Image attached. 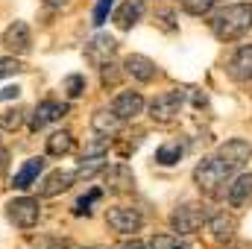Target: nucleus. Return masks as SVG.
Segmentation results:
<instances>
[{"mask_svg":"<svg viewBox=\"0 0 252 249\" xmlns=\"http://www.w3.org/2000/svg\"><path fill=\"white\" fill-rule=\"evenodd\" d=\"M208 24H211L214 38H220V41L244 38L252 30V3H232V6H223Z\"/></svg>","mask_w":252,"mask_h":249,"instance_id":"obj_1","label":"nucleus"},{"mask_svg":"<svg viewBox=\"0 0 252 249\" xmlns=\"http://www.w3.org/2000/svg\"><path fill=\"white\" fill-rule=\"evenodd\" d=\"M235 173H238V167L229 164L220 153H214V156L202 158V161L193 167V182H196L199 190H205V193H217L220 185H223L226 179H232Z\"/></svg>","mask_w":252,"mask_h":249,"instance_id":"obj_2","label":"nucleus"},{"mask_svg":"<svg viewBox=\"0 0 252 249\" xmlns=\"http://www.w3.org/2000/svg\"><path fill=\"white\" fill-rule=\"evenodd\" d=\"M185 100H188V88L164 91V94H158V97L150 103V118H153L156 124H170V121H176V115L182 112Z\"/></svg>","mask_w":252,"mask_h":249,"instance_id":"obj_3","label":"nucleus"},{"mask_svg":"<svg viewBox=\"0 0 252 249\" xmlns=\"http://www.w3.org/2000/svg\"><path fill=\"white\" fill-rule=\"evenodd\" d=\"M6 217H9L18 229L30 232V229H35L38 220H41V202H38L35 196H18V199L6 202Z\"/></svg>","mask_w":252,"mask_h":249,"instance_id":"obj_4","label":"nucleus"},{"mask_svg":"<svg viewBox=\"0 0 252 249\" xmlns=\"http://www.w3.org/2000/svg\"><path fill=\"white\" fill-rule=\"evenodd\" d=\"M208 217H211V211H208L205 205L188 202V205H182V208H176V211L170 214V226H173V232H179V235H193V232H199V229L208 223Z\"/></svg>","mask_w":252,"mask_h":249,"instance_id":"obj_5","label":"nucleus"},{"mask_svg":"<svg viewBox=\"0 0 252 249\" xmlns=\"http://www.w3.org/2000/svg\"><path fill=\"white\" fill-rule=\"evenodd\" d=\"M106 223H109L118 235H135V232H141L144 217H141V211L132 208V205H115V208H109Z\"/></svg>","mask_w":252,"mask_h":249,"instance_id":"obj_6","label":"nucleus"},{"mask_svg":"<svg viewBox=\"0 0 252 249\" xmlns=\"http://www.w3.org/2000/svg\"><path fill=\"white\" fill-rule=\"evenodd\" d=\"M64 115H67V103H62V100H44V103H38V106H35L32 121H30V129H32V132H38V129H44L47 124L62 121Z\"/></svg>","mask_w":252,"mask_h":249,"instance_id":"obj_7","label":"nucleus"},{"mask_svg":"<svg viewBox=\"0 0 252 249\" xmlns=\"http://www.w3.org/2000/svg\"><path fill=\"white\" fill-rule=\"evenodd\" d=\"M3 44L12 50V53H30L32 47V32L24 21H12L6 30H3Z\"/></svg>","mask_w":252,"mask_h":249,"instance_id":"obj_8","label":"nucleus"},{"mask_svg":"<svg viewBox=\"0 0 252 249\" xmlns=\"http://www.w3.org/2000/svg\"><path fill=\"white\" fill-rule=\"evenodd\" d=\"M115 53H118V41H115L112 35H94V38L85 44V56H88V62H94V64L112 62Z\"/></svg>","mask_w":252,"mask_h":249,"instance_id":"obj_9","label":"nucleus"},{"mask_svg":"<svg viewBox=\"0 0 252 249\" xmlns=\"http://www.w3.org/2000/svg\"><path fill=\"white\" fill-rule=\"evenodd\" d=\"M112 112L121 118V121H135L141 112H144V97L138 91H121L112 103Z\"/></svg>","mask_w":252,"mask_h":249,"instance_id":"obj_10","label":"nucleus"},{"mask_svg":"<svg viewBox=\"0 0 252 249\" xmlns=\"http://www.w3.org/2000/svg\"><path fill=\"white\" fill-rule=\"evenodd\" d=\"M229 76L235 82H252V44H244L235 50V56L229 59Z\"/></svg>","mask_w":252,"mask_h":249,"instance_id":"obj_11","label":"nucleus"},{"mask_svg":"<svg viewBox=\"0 0 252 249\" xmlns=\"http://www.w3.org/2000/svg\"><path fill=\"white\" fill-rule=\"evenodd\" d=\"M124 70L132 76V79H138V82H153V79L158 76V67H156V62H153V59H147V56H141V53L126 56Z\"/></svg>","mask_w":252,"mask_h":249,"instance_id":"obj_12","label":"nucleus"},{"mask_svg":"<svg viewBox=\"0 0 252 249\" xmlns=\"http://www.w3.org/2000/svg\"><path fill=\"white\" fill-rule=\"evenodd\" d=\"M106 187L112 190V193H129L132 187H135V173L129 170V164H115V167H109L106 170Z\"/></svg>","mask_w":252,"mask_h":249,"instance_id":"obj_13","label":"nucleus"},{"mask_svg":"<svg viewBox=\"0 0 252 249\" xmlns=\"http://www.w3.org/2000/svg\"><path fill=\"white\" fill-rule=\"evenodd\" d=\"M250 199H252V173H241V176H235V182L226 190V202L232 208H244Z\"/></svg>","mask_w":252,"mask_h":249,"instance_id":"obj_14","label":"nucleus"},{"mask_svg":"<svg viewBox=\"0 0 252 249\" xmlns=\"http://www.w3.org/2000/svg\"><path fill=\"white\" fill-rule=\"evenodd\" d=\"M208 232L217 244H229L235 238V220L226 214V211H211L208 217Z\"/></svg>","mask_w":252,"mask_h":249,"instance_id":"obj_15","label":"nucleus"},{"mask_svg":"<svg viewBox=\"0 0 252 249\" xmlns=\"http://www.w3.org/2000/svg\"><path fill=\"white\" fill-rule=\"evenodd\" d=\"M73 182H76V173H70V170H53V173L38 185V193H41V196H56V193L67 190Z\"/></svg>","mask_w":252,"mask_h":249,"instance_id":"obj_16","label":"nucleus"},{"mask_svg":"<svg viewBox=\"0 0 252 249\" xmlns=\"http://www.w3.org/2000/svg\"><path fill=\"white\" fill-rule=\"evenodd\" d=\"M44 173V158H30V161H24V167L15 173V179H12V187H18V190H27V187L35 185V179Z\"/></svg>","mask_w":252,"mask_h":249,"instance_id":"obj_17","label":"nucleus"},{"mask_svg":"<svg viewBox=\"0 0 252 249\" xmlns=\"http://www.w3.org/2000/svg\"><path fill=\"white\" fill-rule=\"evenodd\" d=\"M141 18H144V0H126L124 6L115 12V24L121 30H132Z\"/></svg>","mask_w":252,"mask_h":249,"instance_id":"obj_18","label":"nucleus"},{"mask_svg":"<svg viewBox=\"0 0 252 249\" xmlns=\"http://www.w3.org/2000/svg\"><path fill=\"white\" fill-rule=\"evenodd\" d=\"M121 126L124 121L115 115V112H109V109H100V112H94V118H91V129L97 132V135H118L121 132Z\"/></svg>","mask_w":252,"mask_h":249,"instance_id":"obj_19","label":"nucleus"},{"mask_svg":"<svg viewBox=\"0 0 252 249\" xmlns=\"http://www.w3.org/2000/svg\"><path fill=\"white\" fill-rule=\"evenodd\" d=\"M73 150V135L62 129V132H53L50 138H47V156H53V158H59V156H67Z\"/></svg>","mask_w":252,"mask_h":249,"instance_id":"obj_20","label":"nucleus"},{"mask_svg":"<svg viewBox=\"0 0 252 249\" xmlns=\"http://www.w3.org/2000/svg\"><path fill=\"white\" fill-rule=\"evenodd\" d=\"M182 156H185V144H179V141L161 144V147L156 150V161H158L161 167H173V164H176Z\"/></svg>","mask_w":252,"mask_h":249,"instance_id":"obj_21","label":"nucleus"},{"mask_svg":"<svg viewBox=\"0 0 252 249\" xmlns=\"http://www.w3.org/2000/svg\"><path fill=\"white\" fill-rule=\"evenodd\" d=\"M100 170H106V156H85L73 173H76V179H91Z\"/></svg>","mask_w":252,"mask_h":249,"instance_id":"obj_22","label":"nucleus"},{"mask_svg":"<svg viewBox=\"0 0 252 249\" xmlns=\"http://www.w3.org/2000/svg\"><path fill=\"white\" fill-rule=\"evenodd\" d=\"M150 249H190V244L179 235H153Z\"/></svg>","mask_w":252,"mask_h":249,"instance_id":"obj_23","label":"nucleus"},{"mask_svg":"<svg viewBox=\"0 0 252 249\" xmlns=\"http://www.w3.org/2000/svg\"><path fill=\"white\" fill-rule=\"evenodd\" d=\"M100 199H103V190H100V187H91V190H88V196L76 199V205H73V214H76V217H82V214H91V205H94V202H100Z\"/></svg>","mask_w":252,"mask_h":249,"instance_id":"obj_24","label":"nucleus"},{"mask_svg":"<svg viewBox=\"0 0 252 249\" xmlns=\"http://www.w3.org/2000/svg\"><path fill=\"white\" fill-rule=\"evenodd\" d=\"M62 88H64V94H67L70 100H76V97H82V91H85V76H82V73H73V76H64Z\"/></svg>","mask_w":252,"mask_h":249,"instance_id":"obj_25","label":"nucleus"},{"mask_svg":"<svg viewBox=\"0 0 252 249\" xmlns=\"http://www.w3.org/2000/svg\"><path fill=\"white\" fill-rule=\"evenodd\" d=\"M214 3L217 0H182V9L188 15H193V18H202V15H208L214 9Z\"/></svg>","mask_w":252,"mask_h":249,"instance_id":"obj_26","label":"nucleus"},{"mask_svg":"<svg viewBox=\"0 0 252 249\" xmlns=\"http://www.w3.org/2000/svg\"><path fill=\"white\" fill-rule=\"evenodd\" d=\"M21 124H24V112H21V109H3V112H0V129L15 132Z\"/></svg>","mask_w":252,"mask_h":249,"instance_id":"obj_27","label":"nucleus"},{"mask_svg":"<svg viewBox=\"0 0 252 249\" xmlns=\"http://www.w3.org/2000/svg\"><path fill=\"white\" fill-rule=\"evenodd\" d=\"M112 3L115 0H97V6H94V27H103L106 24V18H109V12H112Z\"/></svg>","mask_w":252,"mask_h":249,"instance_id":"obj_28","label":"nucleus"},{"mask_svg":"<svg viewBox=\"0 0 252 249\" xmlns=\"http://www.w3.org/2000/svg\"><path fill=\"white\" fill-rule=\"evenodd\" d=\"M21 70H27V67H24V62H18L15 56L0 59V79H3V76H12V73H21Z\"/></svg>","mask_w":252,"mask_h":249,"instance_id":"obj_29","label":"nucleus"},{"mask_svg":"<svg viewBox=\"0 0 252 249\" xmlns=\"http://www.w3.org/2000/svg\"><path fill=\"white\" fill-rule=\"evenodd\" d=\"M100 73H103V85H115V82L121 79V70H118V64L115 62L100 64Z\"/></svg>","mask_w":252,"mask_h":249,"instance_id":"obj_30","label":"nucleus"},{"mask_svg":"<svg viewBox=\"0 0 252 249\" xmlns=\"http://www.w3.org/2000/svg\"><path fill=\"white\" fill-rule=\"evenodd\" d=\"M156 18L161 21V27H164L167 32H173V30H176V21H173V12H170V9H161V12H156Z\"/></svg>","mask_w":252,"mask_h":249,"instance_id":"obj_31","label":"nucleus"},{"mask_svg":"<svg viewBox=\"0 0 252 249\" xmlns=\"http://www.w3.org/2000/svg\"><path fill=\"white\" fill-rule=\"evenodd\" d=\"M18 94H21L18 85H3L0 88V100H18Z\"/></svg>","mask_w":252,"mask_h":249,"instance_id":"obj_32","label":"nucleus"},{"mask_svg":"<svg viewBox=\"0 0 252 249\" xmlns=\"http://www.w3.org/2000/svg\"><path fill=\"white\" fill-rule=\"evenodd\" d=\"M6 161H9V150H6V147L0 144V173L6 170Z\"/></svg>","mask_w":252,"mask_h":249,"instance_id":"obj_33","label":"nucleus"},{"mask_svg":"<svg viewBox=\"0 0 252 249\" xmlns=\"http://www.w3.org/2000/svg\"><path fill=\"white\" fill-rule=\"evenodd\" d=\"M118 249H147V247H144L141 241H126V244H121Z\"/></svg>","mask_w":252,"mask_h":249,"instance_id":"obj_34","label":"nucleus"},{"mask_svg":"<svg viewBox=\"0 0 252 249\" xmlns=\"http://www.w3.org/2000/svg\"><path fill=\"white\" fill-rule=\"evenodd\" d=\"M47 6H64V3H70V0H44Z\"/></svg>","mask_w":252,"mask_h":249,"instance_id":"obj_35","label":"nucleus"},{"mask_svg":"<svg viewBox=\"0 0 252 249\" xmlns=\"http://www.w3.org/2000/svg\"><path fill=\"white\" fill-rule=\"evenodd\" d=\"M88 249H94V247H88Z\"/></svg>","mask_w":252,"mask_h":249,"instance_id":"obj_36","label":"nucleus"}]
</instances>
